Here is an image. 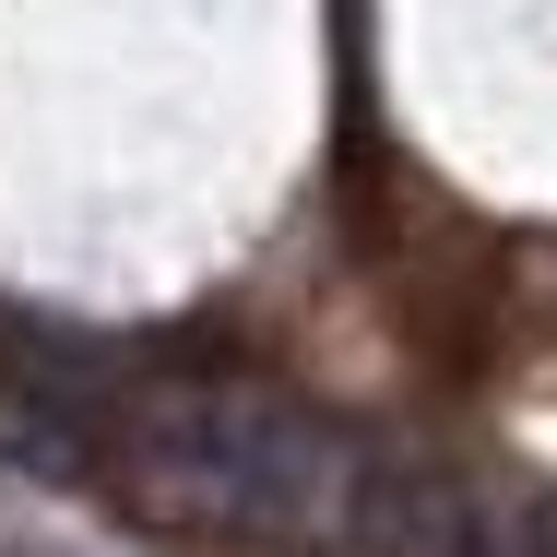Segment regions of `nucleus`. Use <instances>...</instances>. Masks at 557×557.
<instances>
[{
    "instance_id": "obj_1",
    "label": "nucleus",
    "mask_w": 557,
    "mask_h": 557,
    "mask_svg": "<svg viewBox=\"0 0 557 557\" xmlns=\"http://www.w3.org/2000/svg\"><path fill=\"white\" fill-rule=\"evenodd\" d=\"M356 450L368 440H344L333 416H309L297 392H273L249 368H131L108 380L96 486H119V510H143L190 546L333 557Z\"/></svg>"
},
{
    "instance_id": "obj_2",
    "label": "nucleus",
    "mask_w": 557,
    "mask_h": 557,
    "mask_svg": "<svg viewBox=\"0 0 557 557\" xmlns=\"http://www.w3.org/2000/svg\"><path fill=\"white\" fill-rule=\"evenodd\" d=\"M96 428H108V392L84 368H48V356H0V462L36 474V486H96Z\"/></svg>"
}]
</instances>
